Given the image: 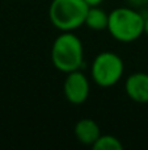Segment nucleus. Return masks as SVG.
<instances>
[{"instance_id":"obj_1","label":"nucleus","mask_w":148,"mask_h":150,"mask_svg":"<svg viewBox=\"0 0 148 150\" xmlns=\"http://www.w3.org/2000/svg\"><path fill=\"white\" fill-rule=\"evenodd\" d=\"M84 58L81 40L72 32H62L51 47V61L55 69L64 74L80 70Z\"/></svg>"},{"instance_id":"obj_2","label":"nucleus","mask_w":148,"mask_h":150,"mask_svg":"<svg viewBox=\"0 0 148 150\" xmlns=\"http://www.w3.org/2000/svg\"><path fill=\"white\" fill-rule=\"evenodd\" d=\"M146 18L133 8L119 7L109 13L108 30L119 42H133L144 33Z\"/></svg>"},{"instance_id":"obj_3","label":"nucleus","mask_w":148,"mask_h":150,"mask_svg":"<svg viewBox=\"0 0 148 150\" xmlns=\"http://www.w3.org/2000/svg\"><path fill=\"white\" fill-rule=\"evenodd\" d=\"M89 5L84 0H52L49 17L60 32H73L84 25Z\"/></svg>"},{"instance_id":"obj_4","label":"nucleus","mask_w":148,"mask_h":150,"mask_svg":"<svg viewBox=\"0 0 148 150\" xmlns=\"http://www.w3.org/2000/svg\"><path fill=\"white\" fill-rule=\"evenodd\" d=\"M125 71L122 58L113 52H102L94 58L91 67V76L97 86L109 88L117 84Z\"/></svg>"},{"instance_id":"obj_5","label":"nucleus","mask_w":148,"mask_h":150,"mask_svg":"<svg viewBox=\"0 0 148 150\" xmlns=\"http://www.w3.org/2000/svg\"><path fill=\"white\" fill-rule=\"evenodd\" d=\"M63 92L71 104H83L89 96V82L85 74L80 70L71 71L67 74L63 83Z\"/></svg>"},{"instance_id":"obj_6","label":"nucleus","mask_w":148,"mask_h":150,"mask_svg":"<svg viewBox=\"0 0 148 150\" xmlns=\"http://www.w3.org/2000/svg\"><path fill=\"white\" fill-rule=\"evenodd\" d=\"M126 93L133 101L140 104L148 103V74L134 73L126 80Z\"/></svg>"},{"instance_id":"obj_7","label":"nucleus","mask_w":148,"mask_h":150,"mask_svg":"<svg viewBox=\"0 0 148 150\" xmlns=\"http://www.w3.org/2000/svg\"><path fill=\"white\" fill-rule=\"evenodd\" d=\"M73 132H75V136L79 140V142L83 144V145H91V146H93V144L101 136L100 127L92 119L79 120L75 125Z\"/></svg>"},{"instance_id":"obj_8","label":"nucleus","mask_w":148,"mask_h":150,"mask_svg":"<svg viewBox=\"0 0 148 150\" xmlns=\"http://www.w3.org/2000/svg\"><path fill=\"white\" fill-rule=\"evenodd\" d=\"M85 24L89 29L92 30H104L108 29V24H109V13H106L102 8L98 5L96 7H89L88 13L85 17Z\"/></svg>"},{"instance_id":"obj_9","label":"nucleus","mask_w":148,"mask_h":150,"mask_svg":"<svg viewBox=\"0 0 148 150\" xmlns=\"http://www.w3.org/2000/svg\"><path fill=\"white\" fill-rule=\"evenodd\" d=\"M94 150H122L123 145L115 136L112 134H105L100 136L98 140L93 144L92 146Z\"/></svg>"},{"instance_id":"obj_10","label":"nucleus","mask_w":148,"mask_h":150,"mask_svg":"<svg viewBox=\"0 0 148 150\" xmlns=\"http://www.w3.org/2000/svg\"><path fill=\"white\" fill-rule=\"evenodd\" d=\"M84 1L87 3V4L89 5V7H96V5H100L104 0H84Z\"/></svg>"},{"instance_id":"obj_11","label":"nucleus","mask_w":148,"mask_h":150,"mask_svg":"<svg viewBox=\"0 0 148 150\" xmlns=\"http://www.w3.org/2000/svg\"><path fill=\"white\" fill-rule=\"evenodd\" d=\"M144 33L148 36V17L146 18V23H144Z\"/></svg>"}]
</instances>
